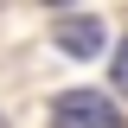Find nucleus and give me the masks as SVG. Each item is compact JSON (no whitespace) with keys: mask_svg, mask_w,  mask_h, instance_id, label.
Masks as SVG:
<instances>
[{"mask_svg":"<svg viewBox=\"0 0 128 128\" xmlns=\"http://www.w3.org/2000/svg\"><path fill=\"white\" fill-rule=\"evenodd\" d=\"M51 128H122V109L96 90H64L51 102Z\"/></svg>","mask_w":128,"mask_h":128,"instance_id":"1","label":"nucleus"},{"mask_svg":"<svg viewBox=\"0 0 128 128\" xmlns=\"http://www.w3.org/2000/svg\"><path fill=\"white\" fill-rule=\"evenodd\" d=\"M51 38H58L64 58H96V51H102V19L96 13H64Z\"/></svg>","mask_w":128,"mask_h":128,"instance_id":"2","label":"nucleus"},{"mask_svg":"<svg viewBox=\"0 0 128 128\" xmlns=\"http://www.w3.org/2000/svg\"><path fill=\"white\" fill-rule=\"evenodd\" d=\"M115 96H128V38L115 45Z\"/></svg>","mask_w":128,"mask_h":128,"instance_id":"3","label":"nucleus"}]
</instances>
